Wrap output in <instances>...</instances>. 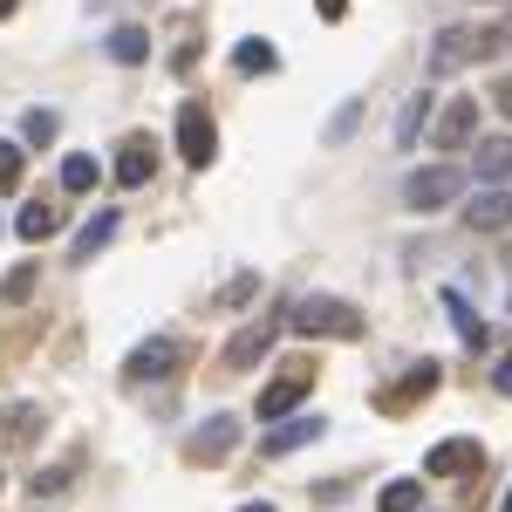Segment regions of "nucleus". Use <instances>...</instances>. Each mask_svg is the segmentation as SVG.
I'll return each instance as SVG.
<instances>
[{"instance_id":"nucleus-1","label":"nucleus","mask_w":512,"mask_h":512,"mask_svg":"<svg viewBox=\"0 0 512 512\" xmlns=\"http://www.w3.org/2000/svg\"><path fill=\"white\" fill-rule=\"evenodd\" d=\"M294 335H328V342H362V308L355 301H335V294H301L294 301V315H287Z\"/></svg>"},{"instance_id":"nucleus-2","label":"nucleus","mask_w":512,"mask_h":512,"mask_svg":"<svg viewBox=\"0 0 512 512\" xmlns=\"http://www.w3.org/2000/svg\"><path fill=\"white\" fill-rule=\"evenodd\" d=\"M458 192H465V171H458V164H424V171L403 178V205H410V212H444Z\"/></svg>"},{"instance_id":"nucleus-3","label":"nucleus","mask_w":512,"mask_h":512,"mask_svg":"<svg viewBox=\"0 0 512 512\" xmlns=\"http://www.w3.org/2000/svg\"><path fill=\"white\" fill-rule=\"evenodd\" d=\"M315 376H321L315 362H280V376L260 390V424H287V410L315 390Z\"/></svg>"},{"instance_id":"nucleus-4","label":"nucleus","mask_w":512,"mask_h":512,"mask_svg":"<svg viewBox=\"0 0 512 512\" xmlns=\"http://www.w3.org/2000/svg\"><path fill=\"white\" fill-rule=\"evenodd\" d=\"M178 151H185V164L192 171H205V164L219 158V130H212V117H205V103H178Z\"/></svg>"},{"instance_id":"nucleus-5","label":"nucleus","mask_w":512,"mask_h":512,"mask_svg":"<svg viewBox=\"0 0 512 512\" xmlns=\"http://www.w3.org/2000/svg\"><path fill=\"white\" fill-rule=\"evenodd\" d=\"M280 328H287V321H246V328H239L233 342H226L219 369H226V376H246L253 362H267V349L280 342Z\"/></svg>"},{"instance_id":"nucleus-6","label":"nucleus","mask_w":512,"mask_h":512,"mask_svg":"<svg viewBox=\"0 0 512 512\" xmlns=\"http://www.w3.org/2000/svg\"><path fill=\"white\" fill-rule=\"evenodd\" d=\"M492 41H499V35H485V28H444V35H437V48H431V76H451V69L478 62Z\"/></svg>"},{"instance_id":"nucleus-7","label":"nucleus","mask_w":512,"mask_h":512,"mask_svg":"<svg viewBox=\"0 0 512 512\" xmlns=\"http://www.w3.org/2000/svg\"><path fill=\"white\" fill-rule=\"evenodd\" d=\"M424 472L431 478H472V472H485V444L478 437H444V444H431Z\"/></svg>"},{"instance_id":"nucleus-8","label":"nucleus","mask_w":512,"mask_h":512,"mask_svg":"<svg viewBox=\"0 0 512 512\" xmlns=\"http://www.w3.org/2000/svg\"><path fill=\"white\" fill-rule=\"evenodd\" d=\"M472 130H478V96H451V103L437 110V123H431V144L437 151H465Z\"/></svg>"},{"instance_id":"nucleus-9","label":"nucleus","mask_w":512,"mask_h":512,"mask_svg":"<svg viewBox=\"0 0 512 512\" xmlns=\"http://www.w3.org/2000/svg\"><path fill=\"white\" fill-rule=\"evenodd\" d=\"M171 369H178V342H171V335L137 342V349H130V362H123V376H130V383H164Z\"/></svg>"},{"instance_id":"nucleus-10","label":"nucleus","mask_w":512,"mask_h":512,"mask_svg":"<svg viewBox=\"0 0 512 512\" xmlns=\"http://www.w3.org/2000/svg\"><path fill=\"white\" fill-rule=\"evenodd\" d=\"M233 444H239V417H205V431L185 437V458L192 465H219Z\"/></svg>"},{"instance_id":"nucleus-11","label":"nucleus","mask_w":512,"mask_h":512,"mask_svg":"<svg viewBox=\"0 0 512 512\" xmlns=\"http://www.w3.org/2000/svg\"><path fill=\"white\" fill-rule=\"evenodd\" d=\"M151 171H158V144L137 130V137H123L117 144V185L123 192H137V185H151Z\"/></svg>"},{"instance_id":"nucleus-12","label":"nucleus","mask_w":512,"mask_h":512,"mask_svg":"<svg viewBox=\"0 0 512 512\" xmlns=\"http://www.w3.org/2000/svg\"><path fill=\"white\" fill-rule=\"evenodd\" d=\"M465 219H472V233H512V192L506 185H485V192L465 205Z\"/></svg>"},{"instance_id":"nucleus-13","label":"nucleus","mask_w":512,"mask_h":512,"mask_svg":"<svg viewBox=\"0 0 512 512\" xmlns=\"http://www.w3.org/2000/svg\"><path fill=\"white\" fill-rule=\"evenodd\" d=\"M315 437H321V417H287L280 431L260 437V451H267V458H287V451H301V444H315Z\"/></svg>"},{"instance_id":"nucleus-14","label":"nucleus","mask_w":512,"mask_h":512,"mask_svg":"<svg viewBox=\"0 0 512 512\" xmlns=\"http://www.w3.org/2000/svg\"><path fill=\"white\" fill-rule=\"evenodd\" d=\"M110 239H117V205H103V212H96V219L82 226L76 246H69V260H96V253H103Z\"/></svg>"},{"instance_id":"nucleus-15","label":"nucleus","mask_w":512,"mask_h":512,"mask_svg":"<svg viewBox=\"0 0 512 512\" xmlns=\"http://www.w3.org/2000/svg\"><path fill=\"white\" fill-rule=\"evenodd\" d=\"M444 308H451V328H458V342H465V349H485V342H492V335H485V321L472 315V301H465L458 287H444Z\"/></svg>"},{"instance_id":"nucleus-16","label":"nucleus","mask_w":512,"mask_h":512,"mask_svg":"<svg viewBox=\"0 0 512 512\" xmlns=\"http://www.w3.org/2000/svg\"><path fill=\"white\" fill-rule=\"evenodd\" d=\"M431 123V89H417V96H403V110H396V144L403 151H417V130Z\"/></svg>"},{"instance_id":"nucleus-17","label":"nucleus","mask_w":512,"mask_h":512,"mask_svg":"<svg viewBox=\"0 0 512 512\" xmlns=\"http://www.w3.org/2000/svg\"><path fill=\"white\" fill-rule=\"evenodd\" d=\"M151 55V35L137 28V21H123V28H110V62H123V69H137Z\"/></svg>"},{"instance_id":"nucleus-18","label":"nucleus","mask_w":512,"mask_h":512,"mask_svg":"<svg viewBox=\"0 0 512 512\" xmlns=\"http://www.w3.org/2000/svg\"><path fill=\"white\" fill-rule=\"evenodd\" d=\"M478 178L485 185H506L512 178V137H485L478 144Z\"/></svg>"},{"instance_id":"nucleus-19","label":"nucleus","mask_w":512,"mask_h":512,"mask_svg":"<svg viewBox=\"0 0 512 512\" xmlns=\"http://www.w3.org/2000/svg\"><path fill=\"white\" fill-rule=\"evenodd\" d=\"M233 62H239V76H274V69H280L274 41H260V35H253V41H239V48H233Z\"/></svg>"},{"instance_id":"nucleus-20","label":"nucleus","mask_w":512,"mask_h":512,"mask_svg":"<svg viewBox=\"0 0 512 512\" xmlns=\"http://www.w3.org/2000/svg\"><path fill=\"white\" fill-rule=\"evenodd\" d=\"M55 226H62L55 205H21V212H14V233H21V239H48Z\"/></svg>"},{"instance_id":"nucleus-21","label":"nucleus","mask_w":512,"mask_h":512,"mask_svg":"<svg viewBox=\"0 0 512 512\" xmlns=\"http://www.w3.org/2000/svg\"><path fill=\"white\" fill-rule=\"evenodd\" d=\"M417 506H424V478H396L376 499V512H417Z\"/></svg>"},{"instance_id":"nucleus-22","label":"nucleus","mask_w":512,"mask_h":512,"mask_svg":"<svg viewBox=\"0 0 512 512\" xmlns=\"http://www.w3.org/2000/svg\"><path fill=\"white\" fill-rule=\"evenodd\" d=\"M96 185V158L76 151V158H62V192H89Z\"/></svg>"},{"instance_id":"nucleus-23","label":"nucleus","mask_w":512,"mask_h":512,"mask_svg":"<svg viewBox=\"0 0 512 512\" xmlns=\"http://www.w3.org/2000/svg\"><path fill=\"white\" fill-rule=\"evenodd\" d=\"M55 130H62L55 110H28V117H21V137H28V144H55Z\"/></svg>"},{"instance_id":"nucleus-24","label":"nucleus","mask_w":512,"mask_h":512,"mask_svg":"<svg viewBox=\"0 0 512 512\" xmlns=\"http://www.w3.org/2000/svg\"><path fill=\"white\" fill-rule=\"evenodd\" d=\"M28 294H35V260H21V267H14V274L0 280V301H14V308H21V301H28Z\"/></svg>"},{"instance_id":"nucleus-25","label":"nucleus","mask_w":512,"mask_h":512,"mask_svg":"<svg viewBox=\"0 0 512 512\" xmlns=\"http://www.w3.org/2000/svg\"><path fill=\"white\" fill-rule=\"evenodd\" d=\"M21 164H28L21 144H0V192H14V185H21Z\"/></svg>"},{"instance_id":"nucleus-26","label":"nucleus","mask_w":512,"mask_h":512,"mask_svg":"<svg viewBox=\"0 0 512 512\" xmlns=\"http://www.w3.org/2000/svg\"><path fill=\"white\" fill-rule=\"evenodd\" d=\"M253 294H260V280H253V274H239L233 287L219 294V308H239V301H253Z\"/></svg>"},{"instance_id":"nucleus-27","label":"nucleus","mask_w":512,"mask_h":512,"mask_svg":"<svg viewBox=\"0 0 512 512\" xmlns=\"http://www.w3.org/2000/svg\"><path fill=\"white\" fill-rule=\"evenodd\" d=\"M355 123H362V103H349V110H342V117L328 123V144H342V137H349Z\"/></svg>"},{"instance_id":"nucleus-28","label":"nucleus","mask_w":512,"mask_h":512,"mask_svg":"<svg viewBox=\"0 0 512 512\" xmlns=\"http://www.w3.org/2000/svg\"><path fill=\"white\" fill-rule=\"evenodd\" d=\"M492 103H499V117H506V123H512V76H506V82H499V89H492Z\"/></svg>"},{"instance_id":"nucleus-29","label":"nucleus","mask_w":512,"mask_h":512,"mask_svg":"<svg viewBox=\"0 0 512 512\" xmlns=\"http://www.w3.org/2000/svg\"><path fill=\"white\" fill-rule=\"evenodd\" d=\"M321 7V21H342V14H349V0H315Z\"/></svg>"},{"instance_id":"nucleus-30","label":"nucleus","mask_w":512,"mask_h":512,"mask_svg":"<svg viewBox=\"0 0 512 512\" xmlns=\"http://www.w3.org/2000/svg\"><path fill=\"white\" fill-rule=\"evenodd\" d=\"M492 383H499V396H512V355L499 362V376H492Z\"/></svg>"},{"instance_id":"nucleus-31","label":"nucleus","mask_w":512,"mask_h":512,"mask_svg":"<svg viewBox=\"0 0 512 512\" xmlns=\"http://www.w3.org/2000/svg\"><path fill=\"white\" fill-rule=\"evenodd\" d=\"M7 14H14V0H0V21H7Z\"/></svg>"},{"instance_id":"nucleus-32","label":"nucleus","mask_w":512,"mask_h":512,"mask_svg":"<svg viewBox=\"0 0 512 512\" xmlns=\"http://www.w3.org/2000/svg\"><path fill=\"white\" fill-rule=\"evenodd\" d=\"M239 512H274V506H239Z\"/></svg>"},{"instance_id":"nucleus-33","label":"nucleus","mask_w":512,"mask_h":512,"mask_svg":"<svg viewBox=\"0 0 512 512\" xmlns=\"http://www.w3.org/2000/svg\"><path fill=\"white\" fill-rule=\"evenodd\" d=\"M506 512H512V492H506Z\"/></svg>"}]
</instances>
